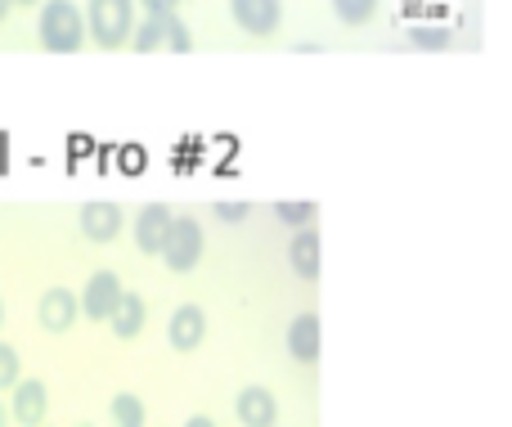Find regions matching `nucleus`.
<instances>
[{
	"mask_svg": "<svg viewBox=\"0 0 512 427\" xmlns=\"http://www.w3.org/2000/svg\"><path fill=\"white\" fill-rule=\"evenodd\" d=\"M36 41L50 54H72L86 41V18L72 0H45L41 18H36Z\"/></svg>",
	"mask_w": 512,
	"mask_h": 427,
	"instance_id": "1",
	"label": "nucleus"
},
{
	"mask_svg": "<svg viewBox=\"0 0 512 427\" xmlns=\"http://www.w3.org/2000/svg\"><path fill=\"white\" fill-rule=\"evenodd\" d=\"M135 32V0H86V36L99 50H122Z\"/></svg>",
	"mask_w": 512,
	"mask_h": 427,
	"instance_id": "2",
	"label": "nucleus"
},
{
	"mask_svg": "<svg viewBox=\"0 0 512 427\" xmlns=\"http://www.w3.org/2000/svg\"><path fill=\"white\" fill-rule=\"evenodd\" d=\"M203 252H207L203 225H198L194 216H171L167 234H162V248H158V257L167 261V270H176V275H189V270L203 261Z\"/></svg>",
	"mask_w": 512,
	"mask_h": 427,
	"instance_id": "3",
	"label": "nucleus"
},
{
	"mask_svg": "<svg viewBox=\"0 0 512 427\" xmlns=\"http://www.w3.org/2000/svg\"><path fill=\"white\" fill-rule=\"evenodd\" d=\"M230 18L243 36L270 41L283 23V0H230Z\"/></svg>",
	"mask_w": 512,
	"mask_h": 427,
	"instance_id": "4",
	"label": "nucleus"
},
{
	"mask_svg": "<svg viewBox=\"0 0 512 427\" xmlns=\"http://www.w3.org/2000/svg\"><path fill=\"white\" fill-rule=\"evenodd\" d=\"M9 419L18 427H41L50 419V392H45V383H36V378H18L14 387H9Z\"/></svg>",
	"mask_w": 512,
	"mask_h": 427,
	"instance_id": "5",
	"label": "nucleus"
},
{
	"mask_svg": "<svg viewBox=\"0 0 512 427\" xmlns=\"http://www.w3.org/2000/svg\"><path fill=\"white\" fill-rule=\"evenodd\" d=\"M117 297H122V279H117V270H95L90 284L81 288V297H77V311L86 315V320H108L113 306H117Z\"/></svg>",
	"mask_w": 512,
	"mask_h": 427,
	"instance_id": "6",
	"label": "nucleus"
},
{
	"mask_svg": "<svg viewBox=\"0 0 512 427\" xmlns=\"http://www.w3.org/2000/svg\"><path fill=\"white\" fill-rule=\"evenodd\" d=\"M77 225H81V239H90V243H113L117 234H122V207H117V203H104V198H95V203H81Z\"/></svg>",
	"mask_w": 512,
	"mask_h": 427,
	"instance_id": "7",
	"label": "nucleus"
},
{
	"mask_svg": "<svg viewBox=\"0 0 512 427\" xmlns=\"http://www.w3.org/2000/svg\"><path fill=\"white\" fill-rule=\"evenodd\" d=\"M167 338H171V347H176L180 356L198 351L203 347V338H207V311L203 306H194V302L176 306V315H171V324H167Z\"/></svg>",
	"mask_w": 512,
	"mask_h": 427,
	"instance_id": "8",
	"label": "nucleus"
},
{
	"mask_svg": "<svg viewBox=\"0 0 512 427\" xmlns=\"http://www.w3.org/2000/svg\"><path fill=\"white\" fill-rule=\"evenodd\" d=\"M77 293L72 288H45V297L36 302V320L45 333H68L77 324Z\"/></svg>",
	"mask_w": 512,
	"mask_h": 427,
	"instance_id": "9",
	"label": "nucleus"
},
{
	"mask_svg": "<svg viewBox=\"0 0 512 427\" xmlns=\"http://www.w3.org/2000/svg\"><path fill=\"white\" fill-rule=\"evenodd\" d=\"M234 419L243 427H274L279 423V401H274L270 387H243L239 396H234Z\"/></svg>",
	"mask_w": 512,
	"mask_h": 427,
	"instance_id": "10",
	"label": "nucleus"
},
{
	"mask_svg": "<svg viewBox=\"0 0 512 427\" xmlns=\"http://www.w3.org/2000/svg\"><path fill=\"white\" fill-rule=\"evenodd\" d=\"M288 266H292V275L306 279V284H315V279H319L324 252H319V234H315V225H301V230L292 234V243H288Z\"/></svg>",
	"mask_w": 512,
	"mask_h": 427,
	"instance_id": "11",
	"label": "nucleus"
},
{
	"mask_svg": "<svg viewBox=\"0 0 512 427\" xmlns=\"http://www.w3.org/2000/svg\"><path fill=\"white\" fill-rule=\"evenodd\" d=\"M113 333H117V342H131V338H140L144 333V324H149V306H144V297L140 293H126L122 288V297H117V306H113Z\"/></svg>",
	"mask_w": 512,
	"mask_h": 427,
	"instance_id": "12",
	"label": "nucleus"
},
{
	"mask_svg": "<svg viewBox=\"0 0 512 427\" xmlns=\"http://www.w3.org/2000/svg\"><path fill=\"white\" fill-rule=\"evenodd\" d=\"M167 221H171L167 203H149L140 216H135V248H140L144 257H158L162 234H167Z\"/></svg>",
	"mask_w": 512,
	"mask_h": 427,
	"instance_id": "13",
	"label": "nucleus"
},
{
	"mask_svg": "<svg viewBox=\"0 0 512 427\" xmlns=\"http://www.w3.org/2000/svg\"><path fill=\"white\" fill-rule=\"evenodd\" d=\"M288 356L297 360V365H315L319 360V315H297V320L288 324Z\"/></svg>",
	"mask_w": 512,
	"mask_h": 427,
	"instance_id": "14",
	"label": "nucleus"
},
{
	"mask_svg": "<svg viewBox=\"0 0 512 427\" xmlns=\"http://www.w3.org/2000/svg\"><path fill=\"white\" fill-rule=\"evenodd\" d=\"M167 18L171 14H144V23L131 32V50H140V54H149V50H167Z\"/></svg>",
	"mask_w": 512,
	"mask_h": 427,
	"instance_id": "15",
	"label": "nucleus"
},
{
	"mask_svg": "<svg viewBox=\"0 0 512 427\" xmlns=\"http://www.w3.org/2000/svg\"><path fill=\"white\" fill-rule=\"evenodd\" d=\"M108 414H113V427H144V401L140 396H131V392H117L113 396V405H108Z\"/></svg>",
	"mask_w": 512,
	"mask_h": 427,
	"instance_id": "16",
	"label": "nucleus"
},
{
	"mask_svg": "<svg viewBox=\"0 0 512 427\" xmlns=\"http://www.w3.org/2000/svg\"><path fill=\"white\" fill-rule=\"evenodd\" d=\"M333 14H337V23H346V27H364L378 14V0H333Z\"/></svg>",
	"mask_w": 512,
	"mask_h": 427,
	"instance_id": "17",
	"label": "nucleus"
},
{
	"mask_svg": "<svg viewBox=\"0 0 512 427\" xmlns=\"http://www.w3.org/2000/svg\"><path fill=\"white\" fill-rule=\"evenodd\" d=\"M315 203H288V198H279L274 203V216H279L283 225H292V230H301V225H315Z\"/></svg>",
	"mask_w": 512,
	"mask_h": 427,
	"instance_id": "18",
	"label": "nucleus"
},
{
	"mask_svg": "<svg viewBox=\"0 0 512 427\" xmlns=\"http://www.w3.org/2000/svg\"><path fill=\"white\" fill-rule=\"evenodd\" d=\"M18 378H23V360H18V351L9 342H0V392H9Z\"/></svg>",
	"mask_w": 512,
	"mask_h": 427,
	"instance_id": "19",
	"label": "nucleus"
},
{
	"mask_svg": "<svg viewBox=\"0 0 512 427\" xmlns=\"http://www.w3.org/2000/svg\"><path fill=\"white\" fill-rule=\"evenodd\" d=\"M167 50L171 54H189V50H194V36H189V27L180 23V14L167 18Z\"/></svg>",
	"mask_w": 512,
	"mask_h": 427,
	"instance_id": "20",
	"label": "nucleus"
},
{
	"mask_svg": "<svg viewBox=\"0 0 512 427\" xmlns=\"http://www.w3.org/2000/svg\"><path fill=\"white\" fill-rule=\"evenodd\" d=\"M414 45L418 50H445L450 45V27H414Z\"/></svg>",
	"mask_w": 512,
	"mask_h": 427,
	"instance_id": "21",
	"label": "nucleus"
},
{
	"mask_svg": "<svg viewBox=\"0 0 512 427\" xmlns=\"http://www.w3.org/2000/svg\"><path fill=\"white\" fill-rule=\"evenodd\" d=\"M212 212L221 216V221H230V225H234V221H243V216L252 212V203H216Z\"/></svg>",
	"mask_w": 512,
	"mask_h": 427,
	"instance_id": "22",
	"label": "nucleus"
},
{
	"mask_svg": "<svg viewBox=\"0 0 512 427\" xmlns=\"http://www.w3.org/2000/svg\"><path fill=\"white\" fill-rule=\"evenodd\" d=\"M135 5H144V14H176L185 0H135Z\"/></svg>",
	"mask_w": 512,
	"mask_h": 427,
	"instance_id": "23",
	"label": "nucleus"
},
{
	"mask_svg": "<svg viewBox=\"0 0 512 427\" xmlns=\"http://www.w3.org/2000/svg\"><path fill=\"white\" fill-rule=\"evenodd\" d=\"M122 167H126V171H140V167H144V149H126V153H122Z\"/></svg>",
	"mask_w": 512,
	"mask_h": 427,
	"instance_id": "24",
	"label": "nucleus"
},
{
	"mask_svg": "<svg viewBox=\"0 0 512 427\" xmlns=\"http://www.w3.org/2000/svg\"><path fill=\"white\" fill-rule=\"evenodd\" d=\"M185 427H216L212 419H207V414H189V423Z\"/></svg>",
	"mask_w": 512,
	"mask_h": 427,
	"instance_id": "25",
	"label": "nucleus"
},
{
	"mask_svg": "<svg viewBox=\"0 0 512 427\" xmlns=\"http://www.w3.org/2000/svg\"><path fill=\"white\" fill-rule=\"evenodd\" d=\"M0 427H9V405L0 401Z\"/></svg>",
	"mask_w": 512,
	"mask_h": 427,
	"instance_id": "26",
	"label": "nucleus"
},
{
	"mask_svg": "<svg viewBox=\"0 0 512 427\" xmlns=\"http://www.w3.org/2000/svg\"><path fill=\"white\" fill-rule=\"evenodd\" d=\"M5 14H9V0H0V23H5Z\"/></svg>",
	"mask_w": 512,
	"mask_h": 427,
	"instance_id": "27",
	"label": "nucleus"
},
{
	"mask_svg": "<svg viewBox=\"0 0 512 427\" xmlns=\"http://www.w3.org/2000/svg\"><path fill=\"white\" fill-rule=\"evenodd\" d=\"M9 5H36V0H9Z\"/></svg>",
	"mask_w": 512,
	"mask_h": 427,
	"instance_id": "28",
	"label": "nucleus"
},
{
	"mask_svg": "<svg viewBox=\"0 0 512 427\" xmlns=\"http://www.w3.org/2000/svg\"><path fill=\"white\" fill-rule=\"evenodd\" d=\"M0 324H5V302H0Z\"/></svg>",
	"mask_w": 512,
	"mask_h": 427,
	"instance_id": "29",
	"label": "nucleus"
},
{
	"mask_svg": "<svg viewBox=\"0 0 512 427\" xmlns=\"http://www.w3.org/2000/svg\"><path fill=\"white\" fill-rule=\"evenodd\" d=\"M77 427H90V423H77Z\"/></svg>",
	"mask_w": 512,
	"mask_h": 427,
	"instance_id": "30",
	"label": "nucleus"
},
{
	"mask_svg": "<svg viewBox=\"0 0 512 427\" xmlns=\"http://www.w3.org/2000/svg\"><path fill=\"white\" fill-rule=\"evenodd\" d=\"M41 427H45V423H41Z\"/></svg>",
	"mask_w": 512,
	"mask_h": 427,
	"instance_id": "31",
	"label": "nucleus"
}]
</instances>
